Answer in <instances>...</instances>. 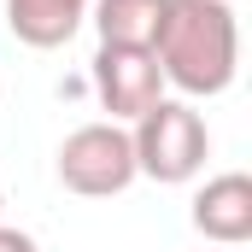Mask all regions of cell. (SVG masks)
<instances>
[{
	"label": "cell",
	"instance_id": "obj_1",
	"mask_svg": "<svg viewBox=\"0 0 252 252\" xmlns=\"http://www.w3.org/2000/svg\"><path fill=\"white\" fill-rule=\"evenodd\" d=\"M153 59H158V76L188 100L223 94L241 70V24L229 0H164Z\"/></svg>",
	"mask_w": 252,
	"mask_h": 252
},
{
	"label": "cell",
	"instance_id": "obj_2",
	"mask_svg": "<svg viewBox=\"0 0 252 252\" xmlns=\"http://www.w3.org/2000/svg\"><path fill=\"white\" fill-rule=\"evenodd\" d=\"M129 147H135V176H153V182L176 188V182H193L205 170L211 129H205V118L188 100H158L153 112L135 118Z\"/></svg>",
	"mask_w": 252,
	"mask_h": 252
},
{
	"label": "cell",
	"instance_id": "obj_3",
	"mask_svg": "<svg viewBox=\"0 0 252 252\" xmlns=\"http://www.w3.org/2000/svg\"><path fill=\"white\" fill-rule=\"evenodd\" d=\"M59 182L82 199H112L135 182V147L124 124H82L59 141Z\"/></svg>",
	"mask_w": 252,
	"mask_h": 252
},
{
	"label": "cell",
	"instance_id": "obj_4",
	"mask_svg": "<svg viewBox=\"0 0 252 252\" xmlns=\"http://www.w3.org/2000/svg\"><path fill=\"white\" fill-rule=\"evenodd\" d=\"M94 94L112 112L106 124H135L141 112H153L164 100V76L153 47H100L94 53Z\"/></svg>",
	"mask_w": 252,
	"mask_h": 252
},
{
	"label": "cell",
	"instance_id": "obj_5",
	"mask_svg": "<svg viewBox=\"0 0 252 252\" xmlns=\"http://www.w3.org/2000/svg\"><path fill=\"white\" fill-rule=\"evenodd\" d=\"M193 229L217 247H247L252 241V176L247 170H223L193 193Z\"/></svg>",
	"mask_w": 252,
	"mask_h": 252
},
{
	"label": "cell",
	"instance_id": "obj_6",
	"mask_svg": "<svg viewBox=\"0 0 252 252\" xmlns=\"http://www.w3.org/2000/svg\"><path fill=\"white\" fill-rule=\"evenodd\" d=\"M88 18V0H6V30L35 47V53H53L64 47Z\"/></svg>",
	"mask_w": 252,
	"mask_h": 252
},
{
	"label": "cell",
	"instance_id": "obj_7",
	"mask_svg": "<svg viewBox=\"0 0 252 252\" xmlns=\"http://www.w3.org/2000/svg\"><path fill=\"white\" fill-rule=\"evenodd\" d=\"M164 18V0H94L100 47H153Z\"/></svg>",
	"mask_w": 252,
	"mask_h": 252
},
{
	"label": "cell",
	"instance_id": "obj_8",
	"mask_svg": "<svg viewBox=\"0 0 252 252\" xmlns=\"http://www.w3.org/2000/svg\"><path fill=\"white\" fill-rule=\"evenodd\" d=\"M0 252H35V241H30L24 229H6V223H0Z\"/></svg>",
	"mask_w": 252,
	"mask_h": 252
},
{
	"label": "cell",
	"instance_id": "obj_9",
	"mask_svg": "<svg viewBox=\"0 0 252 252\" xmlns=\"http://www.w3.org/2000/svg\"><path fill=\"white\" fill-rule=\"evenodd\" d=\"M0 205H6V193H0Z\"/></svg>",
	"mask_w": 252,
	"mask_h": 252
}]
</instances>
